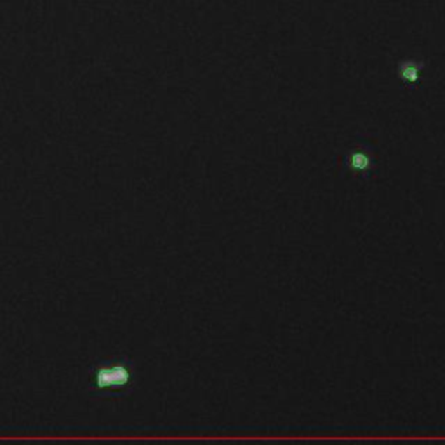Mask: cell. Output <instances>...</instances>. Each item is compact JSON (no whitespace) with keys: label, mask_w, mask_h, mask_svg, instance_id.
<instances>
[{"label":"cell","mask_w":445,"mask_h":445,"mask_svg":"<svg viewBox=\"0 0 445 445\" xmlns=\"http://www.w3.org/2000/svg\"><path fill=\"white\" fill-rule=\"evenodd\" d=\"M133 379L134 371L129 362H106V364H99L92 369L91 388L98 395L124 393V389L131 388Z\"/></svg>","instance_id":"6da1fadb"},{"label":"cell","mask_w":445,"mask_h":445,"mask_svg":"<svg viewBox=\"0 0 445 445\" xmlns=\"http://www.w3.org/2000/svg\"><path fill=\"white\" fill-rule=\"evenodd\" d=\"M346 167L353 172H365L372 167V157L367 151L355 150L348 153Z\"/></svg>","instance_id":"7a4b0ae2"}]
</instances>
